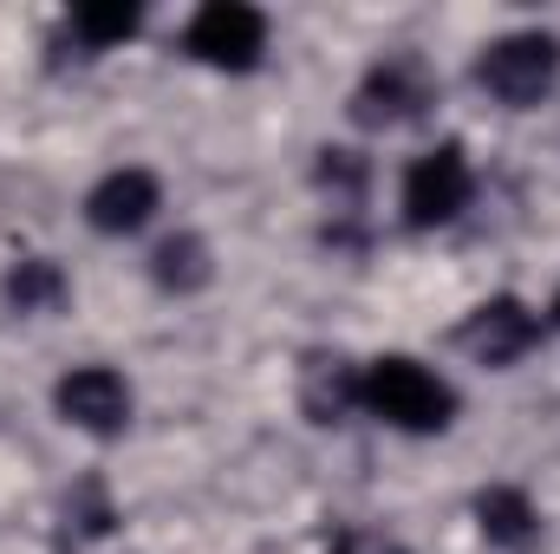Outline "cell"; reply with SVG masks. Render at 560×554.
Returning a JSON list of instances; mask_svg holds the SVG:
<instances>
[{"instance_id": "7a4b0ae2", "label": "cell", "mask_w": 560, "mask_h": 554, "mask_svg": "<svg viewBox=\"0 0 560 554\" xmlns=\"http://www.w3.org/2000/svg\"><path fill=\"white\" fill-rule=\"evenodd\" d=\"M476 79H482L489 99H502L515 112L522 105H541L560 79V39L555 33H502V39L482 46Z\"/></svg>"}, {"instance_id": "8fae6325", "label": "cell", "mask_w": 560, "mask_h": 554, "mask_svg": "<svg viewBox=\"0 0 560 554\" xmlns=\"http://www.w3.org/2000/svg\"><path fill=\"white\" fill-rule=\"evenodd\" d=\"M150 275L156 287H170V293H196V287H209V242L202 235H170L156 255H150Z\"/></svg>"}, {"instance_id": "277c9868", "label": "cell", "mask_w": 560, "mask_h": 554, "mask_svg": "<svg viewBox=\"0 0 560 554\" xmlns=\"http://www.w3.org/2000/svg\"><path fill=\"white\" fill-rule=\"evenodd\" d=\"M469 189H476V176H469L463 143L423 150L418 163L405 170V222H411V229H443V222H456V216L469 209Z\"/></svg>"}, {"instance_id": "5bb4252c", "label": "cell", "mask_w": 560, "mask_h": 554, "mask_svg": "<svg viewBox=\"0 0 560 554\" xmlns=\"http://www.w3.org/2000/svg\"><path fill=\"white\" fill-rule=\"evenodd\" d=\"M319 189L359 196V189H365V157H359V150H319Z\"/></svg>"}, {"instance_id": "4fadbf2b", "label": "cell", "mask_w": 560, "mask_h": 554, "mask_svg": "<svg viewBox=\"0 0 560 554\" xmlns=\"http://www.w3.org/2000/svg\"><path fill=\"white\" fill-rule=\"evenodd\" d=\"M143 26V7H125V0H105V7H79L72 13V33L85 39V46H118V39H131Z\"/></svg>"}, {"instance_id": "52a82bcc", "label": "cell", "mask_w": 560, "mask_h": 554, "mask_svg": "<svg viewBox=\"0 0 560 554\" xmlns=\"http://www.w3.org/2000/svg\"><path fill=\"white\" fill-rule=\"evenodd\" d=\"M535 339H541V320H535L515 293L482 300V307L456 326V346H463L469 359H482V366H515Z\"/></svg>"}, {"instance_id": "9a60e30c", "label": "cell", "mask_w": 560, "mask_h": 554, "mask_svg": "<svg viewBox=\"0 0 560 554\" xmlns=\"http://www.w3.org/2000/svg\"><path fill=\"white\" fill-rule=\"evenodd\" d=\"M326 554H405V549L385 542L378 529H332V535H326Z\"/></svg>"}, {"instance_id": "ba28073f", "label": "cell", "mask_w": 560, "mask_h": 554, "mask_svg": "<svg viewBox=\"0 0 560 554\" xmlns=\"http://www.w3.org/2000/svg\"><path fill=\"white\" fill-rule=\"evenodd\" d=\"M156 203H163V183H156L150 170H112V176L85 196V216H92L98 235H138L143 222L156 216Z\"/></svg>"}, {"instance_id": "3957f363", "label": "cell", "mask_w": 560, "mask_h": 554, "mask_svg": "<svg viewBox=\"0 0 560 554\" xmlns=\"http://www.w3.org/2000/svg\"><path fill=\"white\" fill-rule=\"evenodd\" d=\"M423 105H436V72L423 66L418 53H385L359 92H352V118L365 131H392V125H411L423 118Z\"/></svg>"}, {"instance_id": "9c48e42d", "label": "cell", "mask_w": 560, "mask_h": 554, "mask_svg": "<svg viewBox=\"0 0 560 554\" xmlns=\"http://www.w3.org/2000/svg\"><path fill=\"white\" fill-rule=\"evenodd\" d=\"M300 405H306L313 424H339V417L359 405V372H352L346 359L313 353V359H306V372H300Z\"/></svg>"}, {"instance_id": "8992f818", "label": "cell", "mask_w": 560, "mask_h": 554, "mask_svg": "<svg viewBox=\"0 0 560 554\" xmlns=\"http://www.w3.org/2000/svg\"><path fill=\"white\" fill-rule=\"evenodd\" d=\"M52 405L66 424L92 430V437H118L131 424V385L112 372V366H79L52 385Z\"/></svg>"}, {"instance_id": "30bf717a", "label": "cell", "mask_w": 560, "mask_h": 554, "mask_svg": "<svg viewBox=\"0 0 560 554\" xmlns=\"http://www.w3.org/2000/svg\"><path fill=\"white\" fill-rule=\"evenodd\" d=\"M476 522H482V535H489L495 549H522V542H535V529H541L528 489H515V483L482 489V496H476Z\"/></svg>"}, {"instance_id": "5b68a950", "label": "cell", "mask_w": 560, "mask_h": 554, "mask_svg": "<svg viewBox=\"0 0 560 554\" xmlns=\"http://www.w3.org/2000/svg\"><path fill=\"white\" fill-rule=\"evenodd\" d=\"M189 53L202 66H222V72H248L268 46V20L248 7V0H209L196 20H189Z\"/></svg>"}, {"instance_id": "6da1fadb", "label": "cell", "mask_w": 560, "mask_h": 554, "mask_svg": "<svg viewBox=\"0 0 560 554\" xmlns=\"http://www.w3.org/2000/svg\"><path fill=\"white\" fill-rule=\"evenodd\" d=\"M359 405L372 417H385V424H398V430H418L423 437V430H443L456 417V392L430 366L392 353V359H372L359 372Z\"/></svg>"}, {"instance_id": "2e32d148", "label": "cell", "mask_w": 560, "mask_h": 554, "mask_svg": "<svg viewBox=\"0 0 560 554\" xmlns=\"http://www.w3.org/2000/svg\"><path fill=\"white\" fill-rule=\"evenodd\" d=\"M555 320H560V293H555Z\"/></svg>"}, {"instance_id": "7c38bea8", "label": "cell", "mask_w": 560, "mask_h": 554, "mask_svg": "<svg viewBox=\"0 0 560 554\" xmlns=\"http://www.w3.org/2000/svg\"><path fill=\"white\" fill-rule=\"evenodd\" d=\"M7 300H13L20 313H52V307L66 300V275H59V262H20V268L7 275Z\"/></svg>"}]
</instances>
